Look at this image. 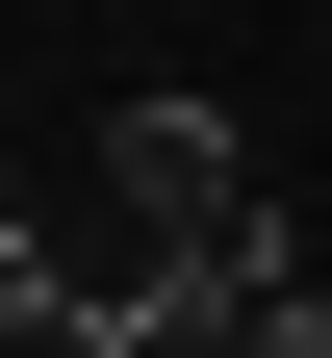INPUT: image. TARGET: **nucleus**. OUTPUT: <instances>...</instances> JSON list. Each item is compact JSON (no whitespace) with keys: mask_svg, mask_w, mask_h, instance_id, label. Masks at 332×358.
I'll return each mask as SVG.
<instances>
[{"mask_svg":"<svg viewBox=\"0 0 332 358\" xmlns=\"http://www.w3.org/2000/svg\"><path fill=\"white\" fill-rule=\"evenodd\" d=\"M77 282H281V205H256V128L230 103H128L103 128V231H77Z\"/></svg>","mask_w":332,"mask_h":358,"instance_id":"f257e3e1","label":"nucleus"},{"mask_svg":"<svg viewBox=\"0 0 332 358\" xmlns=\"http://www.w3.org/2000/svg\"><path fill=\"white\" fill-rule=\"evenodd\" d=\"M230 358H332V282H307V256H281V282L230 307Z\"/></svg>","mask_w":332,"mask_h":358,"instance_id":"f03ea898","label":"nucleus"}]
</instances>
